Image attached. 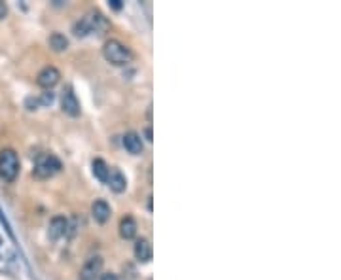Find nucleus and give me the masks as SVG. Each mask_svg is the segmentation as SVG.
Masks as SVG:
<instances>
[{
  "mask_svg": "<svg viewBox=\"0 0 341 280\" xmlns=\"http://www.w3.org/2000/svg\"><path fill=\"white\" fill-rule=\"evenodd\" d=\"M106 28H108V21H106V17H104L101 11L91 9V11H87L80 21H76L74 23V34L80 38L87 36V34H91V32L103 34Z\"/></svg>",
  "mask_w": 341,
  "mask_h": 280,
  "instance_id": "1",
  "label": "nucleus"
},
{
  "mask_svg": "<svg viewBox=\"0 0 341 280\" xmlns=\"http://www.w3.org/2000/svg\"><path fill=\"white\" fill-rule=\"evenodd\" d=\"M103 55L110 65H116V66L129 65L133 59L131 49L125 46V44H122L120 40H108L103 47Z\"/></svg>",
  "mask_w": 341,
  "mask_h": 280,
  "instance_id": "2",
  "label": "nucleus"
},
{
  "mask_svg": "<svg viewBox=\"0 0 341 280\" xmlns=\"http://www.w3.org/2000/svg\"><path fill=\"white\" fill-rule=\"evenodd\" d=\"M19 174V157L13 149H2L0 151V178L6 182H13Z\"/></svg>",
  "mask_w": 341,
  "mask_h": 280,
  "instance_id": "3",
  "label": "nucleus"
},
{
  "mask_svg": "<svg viewBox=\"0 0 341 280\" xmlns=\"http://www.w3.org/2000/svg\"><path fill=\"white\" fill-rule=\"evenodd\" d=\"M61 161L53 155V153H42V155H38L36 159V165H34V174L38 178H49L57 174L59 170H61Z\"/></svg>",
  "mask_w": 341,
  "mask_h": 280,
  "instance_id": "4",
  "label": "nucleus"
},
{
  "mask_svg": "<svg viewBox=\"0 0 341 280\" xmlns=\"http://www.w3.org/2000/svg\"><path fill=\"white\" fill-rule=\"evenodd\" d=\"M59 80H61V72L55 66H44L36 76V84L44 89H51L53 85L59 84Z\"/></svg>",
  "mask_w": 341,
  "mask_h": 280,
  "instance_id": "5",
  "label": "nucleus"
},
{
  "mask_svg": "<svg viewBox=\"0 0 341 280\" xmlns=\"http://www.w3.org/2000/svg\"><path fill=\"white\" fill-rule=\"evenodd\" d=\"M61 108H63V112L72 116V118L80 116V103L76 99L72 87H65V91L61 95Z\"/></svg>",
  "mask_w": 341,
  "mask_h": 280,
  "instance_id": "6",
  "label": "nucleus"
},
{
  "mask_svg": "<svg viewBox=\"0 0 341 280\" xmlns=\"http://www.w3.org/2000/svg\"><path fill=\"white\" fill-rule=\"evenodd\" d=\"M103 271V258L101 256H95V258H89L85 265L82 267V273H80V279L82 280H95Z\"/></svg>",
  "mask_w": 341,
  "mask_h": 280,
  "instance_id": "7",
  "label": "nucleus"
},
{
  "mask_svg": "<svg viewBox=\"0 0 341 280\" xmlns=\"http://www.w3.org/2000/svg\"><path fill=\"white\" fill-rule=\"evenodd\" d=\"M66 229H68V220H66L65 216H55V218H51V222H49L47 237H49L51 241H57V239H61V237L66 233Z\"/></svg>",
  "mask_w": 341,
  "mask_h": 280,
  "instance_id": "8",
  "label": "nucleus"
},
{
  "mask_svg": "<svg viewBox=\"0 0 341 280\" xmlns=\"http://www.w3.org/2000/svg\"><path fill=\"white\" fill-rule=\"evenodd\" d=\"M110 214H112L110 205H108L106 201H103V199L95 201L93 205H91V216H93L95 222H99V224H106V222L110 220Z\"/></svg>",
  "mask_w": 341,
  "mask_h": 280,
  "instance_id": "9",
  "label": "nucleus"
},
{
  "mask_svg": "<svg viewBox=\"0 0 341 280\" xmlns=\"http://www.w3.org/2000/svg\"><path fill=\"white\" fill-rule=\"evenodd\" d=\"M106 184L110 186L112 191L122 193V191H125V187H127V180H125V176H123V172L120 168H110V174H108Z\"/></svg>",
  "mask_w": 341,
  "mask_h": 280,
  "instance_id": "10",
  "label": "nucleus"
},
{
  "mask_svg": "<svg viewBox=\"0 0 341 280\" xmlns=\"http://www.w3.org/2000/svg\"><path fill=\"white\" fill-rule=\"evenodd\" d=\"M123 146L125 149L131 153V155H141L142 153V140H141V135H137V133H127L125 137H123Z\"/></svg>",
  "mask_w": 341,
  "mask_h": 280,
  "instance_id": "11",
  "label": "nucleus"
},
{
  "mask_svg": "<svg viewBox=\"0 0 341 280\" xmlns=\"http://www.w3.org/2000/svg\"><path fill=\"white\" fill-rule=\"evenodd\" d=\"M135 258L141 263H148L152 260V244L148 239H139L135 244Z\"/></svg>",
  "mask_w": 341,
  "mask_h": 280,
  "instance_id": "12",
  "label": "nucleus"
},
{
  "mask_svg": "<svg viewBox=\"0 0 341 280\" xmlns=\"http://www.w3.org/2000/svg\"><path fill=\"white\" fill-rule=\"evenodd\" d=\"M120 235L125 241L135 239V235H137V222H135V218H131V216L123 218L122 222H120Z\"/></svg>",
  "mask_w": 341,
  "mask_h": 280,
  "instance_id": "13",
  "label": "nucleus"
},
{
  "mask_svg": "<svg viewBox=\"0 0 341 280\" xmlns=\"http://www.w3.org/2000/svg\"><path fill=\"white\" fill-rule=\"evenodd\" d=\"M91 168H93V176L99 180V182H104L106 184V180H108V174H110V168L108 165L104 163L103 159H93V163H91Z\"/></svg>",
  "mask_w": 341,
  "mask_h": 280,
  "instance_id": "14",
  "label": "nucleus"
},
{
  "mask_svg": "<svg viewBox=\"0 0 341 280\" xmlns=\"http://www.w3.org/2000/svg\"><path fill=\"white\" fill-rule=\"evenodd\" d=\"M47 44H49V47H51L53 51H65L66 47H68V40H66L63 34L53 32L51 36L47 38Z\"/></svg>",
  "mask_w": 341,
  "mask_h": 280,
  "instance_id": "15",
  "label": "nucleus"
},
{
  "mask_svg": "<svg viewBox=\"0 0 341 280\" xmlns=\"http://www.w3.org/2000/svg\"><path fill=\"white\" fill-rule=\"evenodd\" d=\"M40 103H42V104H51V103H53V93H51V91L44 93V95H42V99H40Z\"/></svg>",
  "mask_w": 341,
  "mask_h": 280,
  "instance_id": "16",
  "label": "nucleus"
},
{
  "mask_svg": "<svg viewBox=\"0 0 341 280\" xmlns=\"http://www.w3.org/2000/svg\"><path fill=\"white\" fill-rule=\"evenodd\" d=\"M6 13H8V6H6V4L0 0V19L6 17Z\"/></svg>",
  "mask_w": 341,
  "mask_h": 280,
  "instance_id": "17",
  "label": "nucleus"
},
{
  "mask_svg": "<svg viewBox=\"0 0 341 280\" xmlns=\"http://www.w3.org/2000/svg\"><path fill=\"white\" fill-rule=\"evenodd\" d=\"M38 104H40V101H36V99H34V101H32V99H28V101H27L28 110H36V106H38Z\"/></svg>",
  "mask_w": 341,
  "mask_h": 280,
  "instance_id": "18",
  "label": "nucleus"
},
{
  "mask_svg": "<svg viewBox=\"0 0 341 280\" xmlns=\"http://www.w3.org/2000/svg\"><path fill=\"white\" fill-rule=\"evenodd\" d=\"M101 280H118V277H116V275H112V273H108V275H103V277H101Z\"/></svg>",
  "mask_w": 341,
  "mask_h": 280,
  "instance_id": "19",
  "label": "nucleus"
},
{
  "mask_svg": "<svg viewBox=\"0 0 341 280\" xmlns=\"http://www.w3.org/2000/svg\"><path fill=\"white\" fill-rule=\"evenodd\" d=\"M110 6H112L114 9H120L122 8V2H120V0H110Z\"/></svg>",
  "mask_w": 341,
  "mask_h": 280,
  "instance_id": "20",
  "label": "nucleus"
},
{
  "mask_svg": "<svg viewBox=\"0 0 341 280\" xmlns=\"http://www.w3.org/2000/svg\"><path fill=\"white\" fill-rule=\"evenodd\" d=\"M144 133H146V140H152V129L150 127H146V131Z\"/></svg>",
  "mask_w": 341,
  "mask_h": 280,
  "instance_id": "21",
  "label": "nucleus"
}]
</instances>
